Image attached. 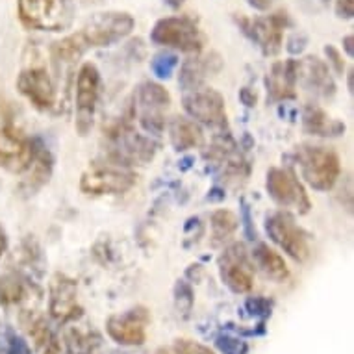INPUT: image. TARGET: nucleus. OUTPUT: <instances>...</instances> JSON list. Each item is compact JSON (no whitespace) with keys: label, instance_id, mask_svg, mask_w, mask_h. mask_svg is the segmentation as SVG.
<instances>
[{"label":"nucleus","instance_id":"nucleus-1","mask_svg":"<svg viewBox=\"0 0 354 354\" xmlns=\"http://www.w3.org/2000/svg\"><path fill=\"white\" fill-rule=\"evenodd\" d=\"M134 26V17L127 12L95 13L75 34L56 41L50 48V54L56 64L71 65L78 62L87 50L111 47L122 41L132 34Z\"/></svg>","mask_w":354,"mask_h":354},{"label":"nucleus","instance_id":"nucleus-2","mask_svg":"<svg viewBox=\"0 0 354 354\" xmlns=\"http://www.w3.org/2000/svg\"><path fill=\"white\" fill-rule=\"evenodd\" d=\"M111 160L117 165H145L154 158L158 143L140 134L130 119H121L106 132Z\"/></svg>","mask_w":354,"mask_h":354},{"label":"nucleus","instance_id":"nucleus-3","mask_svg":"<svg viewBox=\"0 0 354 354\" xmlns=\"http://www.w3.org/2000/svg\"><path fill=\"white\" fill-rule=\"evenodd\" d=\"M295 160L301 167L302 178L317 192H328L336 186L342 165L334 151L326 147L304 145L297 149Z\"/></svg>","mask_w":354,"mask_h":354},{"label":"nucleus","instance_id":"nucleus-4","mask_svg":"<svg viewBox=\"0 0 354 354\" xmlns=\"http://www.w3.org/2000/svg\"><path fill=\"white\" fill-rule=\"evenodd\" d=\"M238 28L249 37L266 56H277L284 45V30L291 26L290 15L284 10L266 17H234Z\"/></svg>","mask_w":354,"mask_h":354},{"label":"nucleus","instance_id":"nucleus-5","mask_svg":"<svg viewBox=\"0 0 354 354\" xmlns=\"http://www.w3.org/2000/svg\"><path fill=\"white\" fill-rule=\"evenodd\" d=\"M151 41L160 47L176 48L180 53H201L204 35L192 19L165 17L160 19L151 30Z\"/></svg>","mask_w":354,"mask_h":354},{"label":"nucleus","instance_id":"nucleus-6","mask_svg":"<svg viewBox=\"0 0 354 354\" xmlns=\"http://www.w3.org/2000/svg\"><path fill=\"white\" fill-rule=\"evenodd\" d=\"M171 104V97L165 87L154 82H145L134 91V117L149 134L160 136L165 128V110Z\"/></svg>","mask_w":354,"mask_h":354},{"label":"nucleus","instance_id":"nucleus-7","mask_svg":"<svg viewBox=\"0 0 354 354\" xmlns=\"http://www.w3.org/2000/svg\"><path fill=\"white\" fill-rule=\"evenodd\" d=\"M17 12L24 26L41 32H62L71 23L67 0H17Z\"/></svg>","mask_w":354,"mask_h":354},{"label":"nucleus","instance_id":"nucleus-8","mask_svg":"<svg viewBox=\"0 0 354 354\" xmlns=\"http://www.w3.org/2000/svg\"><path fill=\"white\" fill-rule=\"evenodd\" d=\"M136 176L132 171L110 163V165H95L82 174L80 192L91 197L102 195H122L132 189L136 184Z\"/></svg>","mask_w":354,"mask_h":354},{"label":"nucleus","instance_id":"nucleus-9","mask_svg":"<svg viewBox=\"0 0 354 354\" xmlns=\"http://www.w3.org/2000/svg\"><path fill=\"white\" fill-rule=\"evenodd\" d=\"M266 230L269 238L293 260L304 261L310 256V236L288 212H274L269 215L266 219Z\"/></svg>","mask_w":354,"mask_h":354},{"label":"nucleus","instance_id":"nucleus-10","mask_svg":"<svg viewBox=\"0 0 354 354\" xmlns=\"http://www.w3.org/2000/svg\"><path fill=\"white\" fill-rule=\"evenodd\" d=\"M184 110L195 122H203L214 130L227 128V108L225 99L214 87L198 86L192 91H186Z\"/></svg>","mask_w":354,"mask_h":354},{"label":"nucleus","instance_id":"nucleus-11","mask_svg":"<svg viewBox=\"0 0 354 354\" xmlns=\"http://www.w3.org/2000/svg\"><path fill=\"white\" fill-rule=\"evenodd\" d=\"M268 193L282 208H291L299 214H308L312 208L306 189L297 178V174L288 167H273L268 173Z\"/></svg>","mask_w":354,"mask_h":354},{"label":"nucleus","instance_id":"nucleus-12","mask_svg":"<svg viewBox=\"0 0 354 354\" xmlns=\"http://www.w3.org/2000/svg\"><path fill=\"white\" fill-rule=\"evenodd\" d=\"M100 93V73L97 65L84 64L76 76V130L86 136L93 127Z\"/></svg>","mask_w":354,"mask_h":354},{"label":"nucleus","instance_id":"nucleus-13","mask_svg":"<svg viewBox=\"0 0 354 354\" xmlns=\"http://www.w3.org/2000/svg\"><path fill=\"white\" fill-rule=\"evenodd\" d=\"M35 141L24 136L12 122L0 127V167L10 173H26L34 158Z\"/></svg>","mask_w":354,"mask_h":354},{"label":"nucleus","instance_id":"nucleus-14","mask_svg":"<svg viewBox=\"0 0 354 354\" xmlns=\"http://www.w3.org/2000/svg\"><path fill=\"white\" fill-rule=\"evenodd\" d=\"M219 271L223 282L236 293L252 290L254 271L243 243H232L219 258Z\"/></svg>","mask_w":354,"mask_h":354},{"label":"nucleus","instance_id":"nucleus-15","mask_svg":"<svg viewBox=\"0 0 354 354\" xmlns=\"http://www.w3.org/2000/svg\"><path fill=\"white\" fill-rule=\"evenodd\" d=\"M17 89L35 110L48 111L56 102L54 82L45 67H28L17 76Z\"/></svg>","mask_w":354,"mask_h":354},{"label":"nucleus","instance_id":"nucleus-16","mask_svg":"<svg viewBox=\"0 0 354 354\" xmlns=\"http://www.w3.org/2000/svg\"><path fill=\"white\" fill-rule=\"evenodd\" d=\"M149 321L151 317L145 308H134L124 314L111 315L110 319L106 321V330L113 342L121 345H143Z\"/></svg>","mask_w":354,"mask_h":354},{"label":"nucleus","instance_id":"nucleus-17","mask_svg":"<svg viewBox=\"0 0 354 354\" xmlns=\"http://www.w3.org/2000/svg\"><path fill=\"white\" fill-rule=\"evenodd\" d=\"M76 297H78V286L75 280L65 274H56L50 282V301H48L50 315L54 319L67 323L82 314Z\"/></svg>","mask_w":354,"mask_h":354},{"label":"nucleus","instance_id":"nucleus-18","mask_svg":"<svg viewBox=\"0 0 354 354\" xmlns=\"http://www.w3.org/2000/svg\"><path fill=\"white\" fill-rule=\"evenodd\" d=\"M297 82H301L308 91L319 95L323 99H330L336 93V84L330 76V69L317 56L297 59Z\"/></svg>","mask_w":354,"mask_h":354},{"label":"nucleus","instance_id":"nucleus-19","mask_svg":"<svg viewBox=\"0 0 354 354\" xmlns=\"http://www.w3.org/2000/svg\"><path fill=\"white\" fill-rule=\"evenodd\" d=\"M266 86L273 100L293 99L297 86V59L277 62L269 71Z\"/></svg>","mask_w":354,"mask_h":354},{"label":"nucleus","instance_id":"nucleus-20","mask_svg":"<svg viewBox=\"0 0 354 354\" xmlns=\"http://www.w3.org/2000/svg\"><path fill=\"white\" fill-rule=\"evenodd\" d=\"M34 141V158H32L30 167L26 169V171H28V176L24 178L23 186H21L23 187V192L28 193V195H34L39 187H43L48 180H50V174H53L54 167L53 154L47 151V147L43 145L39 140Z\"/></svg>","mask_w":354,"mask_h":354},{"label":"nucleus","instance_id":"nucleus-21","mask_svg":"<svg viewBox=\"0 0 354 354\" xmlns=\"http://www.w3.org/2000/svg\"><path fill=\"white\" fill-rule=\"evenodd\" d=\"M302 128L306 134L319 138H337L345 132V124L337 119H332L321 106L306 104L302 110Z\"/></svg>","mask_w":354,"mask_h":354},{"label":"nucleus","instance_id":"nucleus-22","mask_svg":"<svg viewBox=\"0 0 354 354\" xmlns=\"http://www.w3.org/2000/svg\"><path fill=\"white\" fill-rule=\"evenodd\" d=\"M169 136L173 143L174 151L186 152L189 149H197L204 143V134L198 122L192 117H174L169 124Z\"/></svg>","mask_w":354,"mask_h":354},{"label":"nucleus","instance_id":"nucleus-23","mask_svg":"<svg viewBox=\"0 0 354 354\" xmlns=\"http://www.w3.org/2000/svg\"><path fill=\"white\" fill-rule=\"evenodd\" d=\"M219 67L221 59L217 54H209V56H204V58L187 59L186 64L182 65L180 86L184 87V91H192L195 87L203 86L204 76L219 71Z\"/></svg>","mask_w":354,"mask_h":354},{"label":"nucleus","instance_id":"nucleus-24","mask_svg":"<svg viewBox=\"0 0 354 354\" xmlns=\"http://www.w3.org/2000/svg\"><path fill=\"white\" fill-rule=\"evenodd\" d=\"M252 258H254V263L263 271L266 277H269L274 282H284L288 277H290V269L286 266L284 258L273 250L269 245L258 243L252 249Z\"/></svg>","mask_w":354,"mask_h":354},{"label":"nucleus","instance_id":"nucleus-25","mask_svg":"<svg viewBox=\"0 0 354 354\" xmlns=\"http://www.w3.org/2000/svg\"><path fill=\"white\" fill-rule=\"evenodd\" d=\"M30 299V286L19 273L2 274L0 277V302L4 306H17Z\"/></svg>","mask_w":354,"mask_h":354},{"label":"nucleus","instance_id":"nucleus-26","mask_svg":"<svg viewBox=\"0 0 354 354\" xmlns=\"http://www.w3.org/2000/svg\"><path fill=\"white\" fill-rule=\"evenodd\" d=\"M239 227L238 217L228 212V209H219L212 215V243L215 247L225 245L228 239L232 238Z\"/></svg>","mask_w":354,"mask_h":354},{"label":"nucleus","instance_id":"nucleus-27","mask_svg":"<svg viewBox=\"0 0 354 354\" xmlns=\"http://www.w3.org/2000/svg\"><path fill=\"white\" fill-rule=\"evenodd\" d=\"M178 67V58L174 54H156L154 58L151 59V69L152 73L158 76V78H171V75L174 73V69Z\"/></svg>","mask_w":354,"mask_h":354},{"label":"nucleus","instance_id":"nucleus-28","mask_svg":"<svg viewBox=\"0 0 354 354\" xmlns=\"http://www.w3.org/2000/svg\"><path fill=\"white\" fill-rule=\"evenodd\" d=\"M156 354H214L208 347H204L197 342H189V339H176L174 343L167 347L160 348Z\"/></svg>","mask_w":354,"mask_h":354},{"label":"nucleus","instance_id":"nucleus-29","mask_svg":"<svg viewBox=\"0 0 354 354\" xmlns=\"http://www.w3.org/2000/svg\"><path fill=\"white\" fill-rule=\"evenodd\" d=\"M217 347L223 354H245L247 353V343L230 336H221L217 339Z\"/></svg>","mask_w":354,"mask_h":354},{"label":"nucleus","instance_id":"nucleus-30","mask_svg":"<svg viewBox=\"0 0 354 354\" xmlns=\"http://www.w3.org/2000/svg\"><path fill=\"white\" fill-rule=\"evenodd\" d=\"M245 310H249L252 315H271V302L268 299H249L245 302Z\"/></svg>","mask_w":354,"mask_h":354},{"label":"nucleus","instance_id":"nucleus-31","mask_svg":"<svg viewBox=\"0 0 354 354\" xmlns=\"http://www.w3.org/2000/svg\"><path fill=\"white\" fill-rule=\"evenodd\" d=\"M308 45V37L306 34H302V32H295L293 35H290V39H288V53L290 54H301Z\"/></svg>","mask_w":354,"mask_h":354},{"label":"nucleus","instance_id":"nucleus-32","mask_svg":"<svg viewBox=\"0 0 354 354\" xmlns=\"http://www.w3.org/2000/svg\"><path fill=\"white\" fill-rule=\"evenodd\" d=\"M336 15L339 19H351L354 17V0H336Z\"/></svg>","mask_w":354,"mask_h":354},{"label":"nucleus","instance_id":"nucleus-33","mask_svg":"<svg viewBox=\"0 0 354 354\" xmlns=\"http://www.w3.org/2000/svg\"><path fill=\"white\" fill-rule=\"evenodd\" d=\"M325 54H326V58L330 59V64L334 65V69H336L337 73H343V71H345V59H343L342 53H339L336 47H330V45H326Z\"/></svg>","mask_w":354,"mask_h":354},{"label":"nucleus","instance_id":"nucleus-34","mask_svg":"<svg viewBox=\"0 0 354 354\" xmlns=\"http://www.w3.org/2000/svg\"><path fill=\"white\" fill-rule=\"evenodd\" d=\"M10 348H8V354H32L30 353L28 345L21 339V337H12L10 339Z\"/></svg>","mask_w":354,"mask_h":354},{"label":"nucleus","instance_id":"nucleus-35","mask_svg":"<svg viewBox=\"0 0 354 354\" xmlns=\"http://www.w3.org/2000/svg\"><path fill=\"white\" fill-rule=\"evenodd\" d=\"M243 219H245V232L249 236V239L256 238V230L252 228V221H250V214H249V206L243 204Z\"/></svg>","mask_w":354,"mask_h":354},{"label":"nucleus","instance_id":"nucleus-36","mask_svg":"<svg viewBox=\"0 0 354 354\" xmlns=\"http://www.w3.org/2000/svg\"><path fill=\"white\" fill-rule=\"evenodd\" d=\"M274 0H247V4H249L250 8H254V10H258V12H266V10H269V8L273 6Z\"/></svg>","mask_w":354,"mask_h":354},{"label":"nucleus","instance_id":"nucleus-37","mask_svg":"<svg viewBox=\"0 0 354 354\" xmlns=\"http://www.w3.org/2000/svg\"><path fill=\"white\" fill-rule=\"evenodd\" d=\"M239 97H241V100H243V102H245V106H254L256 104V95L250 93L247 87H245V89H241V93H239Z\"/></svg>","mask_w":354,"mask_h":354},{"label":"nucleus","instance_id":"nucleus-38","mask_svg":"<svg viewBox=\"0 0 354 354\" xmlns=\"http://www.w3.org/2000/svg\"><path fill=\"white\" fill-rule=\"evenodd\" d=\"M343 48H345V53L353 58L354 56V37L353 35H345L343 37Z\"/></svg>","mask_w":354,"mask_h":354},{"label":"nucleus","instance_id":"nucleus-39","mask_svg":"<svg viewBox=\"0 0 354 354\" xmlns=\"http://www.w3.org/2000/svg\"><path fill=\"white\" fill-rule=\"evenodd\" d=\"M8 249V236H6V230L0 227V258H2V254L6 252Z\"/></svg>","mask_w":354,"mask_h":354},{"label":"nucleus","instance_id":"nucleus-40","mask_svg":"<svg viewBox=\"0 0 354 354\" xmlns=\"http://www.w3.org/2000/svg\"><path fill=\"white\" fill-rule=\"evenodd\" d=\"M45 354H59V345L58 342L54 339V337H50L47 343V351H45Z\"/></svg>","mask_w":354,"mask_h":354},{"label":"nucleus","instance_id":"nucleus-41","mask_svg":"<svg viewBox=\"0 0 354 354\" xmlns=\"http://www.w3.org/2000/svg\"><path fill=\"white\" fill-rule=\"evenodd\" d=\"M184 2H186V0H165V4H167L169 8H173V10H178Z\"/></svg>","mask_w":354,"mask_h":354},{"label":"nucleus","instance_id":"nucleus-42","mask_svg":"<svg viewBox=\"0 0 354 354\" xmlns=\"http://www.w3.org/2000/svg\"><path fill=\"white\" fill-rule=\"evenodd\" d=\"M348 89H351V91H353V73H351V75H348Z\"/></svg>","mask_w":354,"mask_h":354}]
</instances>
